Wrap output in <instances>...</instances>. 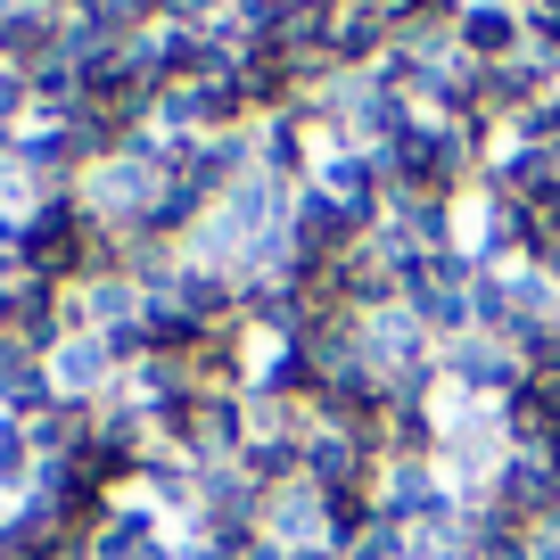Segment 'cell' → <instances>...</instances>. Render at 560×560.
Instances as JSON below:
<instances>
[{
	"mask_svg": "<svg viewBox=\"0 0 560 560\" xmlns=\"http://www.w3.org/2000/svg\"><path fill=\"white\" fill-rule=\"evenodd\" d=\"M438 380L445 387H462V396H520L527 387V363L503 347V338H487V330H470V338H454V347H438Z\"/></svg>",
	"mask_w": 560,
	"mask_h": 560,
	"instance_id": "1",
	"label": "cell"
},
{
	"mask_svg": "<svg viewBox=\"0 0 560 560\" xmlns=\"http://www.w3.org/2000/svg\"><path fill=\"white\" fill-rule=\"evenodd\" d=\"M256 536L272 544L280 560L322 552V544H330V494H322L314 478H298V487H272V494H264V520H256Z\"/></svg>",
	"mask_w": 560,
	"mask_h": 560,
	"instance_id": "2",
	"label": "cell"
},
{
	"mask_svg": "<svg viewBox=\"0 0 560 560\" xmlns=\"http://www.w3.org/2000/svg\"><path fill=\"white\" fill-rule=\"evenodd\" d=\"M454 42L478 58V67H503V58L527 50V9H511V0H462L454 9Z\"/></svg>",
	"mask_w": 560,
	"mask_h": 560,
	"instance_id": "3",
	"label": "cell"
},
{
	"mask_svg": "<svg viewBox=\"0 0 560 560\" xmlns=\"http://www.w3.org/2000/svg\"><path fill=\"white\" fill-rule=\"evenodd\" d=\"M438 462L429 454H380V478H371V511H380L387 527H404V520H420V511L438 503Z\"/></svg>",
	"mask_w": 560,
	"mask_h": 560,
	"instance_id": "4",
	"label": "cell"
},
{
	"mask_svg": "<svg viewBox=\"0 0 560 560\" xmlns=\"http://www.w3.org/2000/svg\"><path fill=\"white\" fill-rule=\"evenodd\" d=\"M50 371H42V354H25V347H9L0 338V412L9 420H34V412H50Z\"/></svg>",
	"mask_w": 560,
	"mask_h": 560,
	"instance_id": "5",
	"label": "cell"
},
{
	"mask_svg": "<svg viewBox=\"0 0 560 560\" xmlns=\"http://www.w3.org/2000/svg\"><path fill=\"white\" fill-rule=\"evenodd\" d=\"M58 25H67L58 9H42V0H18V9L0 18V58H9V67H34V58L58 42Z\"/></svg>",
	"mask_w": 560,
	"mask_h": 560,
	"instance_id": "6",
	"label": "cell"
},
{
	"mask_svg": "<svg viewBox=\"0 0 560 560\" xmlns=\"http://www.w3.org/2000/svg\"><path fill=\"white\" fill-rule=\"evenodd\" d=\"M34 478H42V454H34V438H25V420L0 412V494H9V503H25V494H34Z\"/></svg>",
	"mask_w": 560,
	"mask_h": 560,
	"instance_id": "7",
	"label": "cell"
},
{
	"mask_svg": "<svg viewBox=\"0 0 560 560\" xmlns=\"http://www.w3.org/2000/svg\"><path fill=\"white\" fill-rule=\"evenodd\" d=\"M338 552H347V560H412V552H404V527H387V520H371L363 536H347Z\"/></svg>",
	"mask_w": 560,
	"mask_h": 560,
	"instance_id": "8",
	"label": "cell"
},
{
	"mask_svg": "<svg viewBox=\"0 0 560 560\" xmlns=\"http://www.w3.org/2000/svg\"><path fill=\"white\" fill-rule=\"evenodd\" d=\"M527 536H552V544H560V487H552V503H544V520L527 527Z\"/></svg>",
	"mask_w": 560,
	"mask_h": 560,
	"instance_id": "9",
	"label": "cell"
},
{
	"mask_svg": "<svg viewBox=\"0 0 560 560\" xmlns=\"http://www.w3.org/2000/svg\"><path fill=\"white\" fill-rule=\"evenodd\" d=\"M247 560H280V552H272V544H256V552H247Z\"/></svg>",
	"mask_w": 560,
	"mask_h": 560,
	"instance_id": "10",
	"label": "cell"
},
{
	"mask_svg": "<svg viewBox=\"0 0 560 560\" xmlns=\"http://www.w3.org/2000/svg\"><path fill=\"white\" fill-rule=\"evenodd\" d=\"M9 511H18V503H9V494H0V527H9Z\"/></svg>",
	"mask_w": 560,
	"mask_h": 560,
	"instance_id": "11",
	"label": "cell"
}]
</instances>
